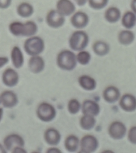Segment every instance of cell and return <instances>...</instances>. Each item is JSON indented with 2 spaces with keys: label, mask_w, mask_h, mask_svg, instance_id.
Masks as SVG:
<instances>
[{
  "label": "cell",
  "mask_w": 136,
  "mask_h": 153,
  "mask_svg": "<svg viewBox=\"0 0 136 153\" xmlns=\"http://www.w3.org/2000/svg\"><path fill=\"white\" fill-rule=\"evenodd\" d=\"M76 56L72 51L64 50L58 54L57 63L58 67L64 70H73L77 65Z\"/></svg>",
  "instance_id": "cell-1"
},
{
  "label": "cell",
  "mask_w": 136,
  "mask_h": 153,
  "mask_svg": "<svg viewBox=\"0 0 136 153\" xmlns=\"http://www.w3.org/2000/svg\"><path fill=\"white\" fill-rule=\"evenodd\" d=\"M45 42L40 37L32 36L25 42V51L28 55L32 56H39L45 49Z\"/></svg>",
  "instance_id": "cell-2"
},
{
  "label": "cell",
  "mask_w": 136,
  "mask_h": 153,
  "mask_svg": "<svg viewBox=\"0 0 136 153\" xmlns=\"http://www.w3.org/2000/svg\"><path fill=\"white\" fill-rule=\"evenodd\" d=\"M89 41V37L86 32L83 31H77L71 35L69 44L73 50L81 51L86 48Z\"/></svg>",
  "instance_id": "cell-3"
},
{
  "label": "cell",
  "mask_w": 136,
  "mask_h": 153,
  "mask_svg": "<svg viewBox=\"0 0 136 153\" xmlns=\"http://www.w3.org/2000/svg\"><path fill=\"white\" fill-rule=\"evenodd\" d=\"M38 118L45 122H51L56 117V111L52 105L46 102L39 105L37 110Z\"/></svg>",
  "instance_id": "cell-4"
},
{
  "label": "cell",
  "mask_w": 136,
  "mask_h": 153,
  "mask_svg": "<svg viewBox=\"0 0 136 153\" xmlns=\"http://www.w3.org/2000/svg\"><path fill=\"white\" fill-rule=\"evenodd\" d=\"M82 152L91 153L95 152L98 147L97 139L92 135H86L82 137L80 142Z\"/></svg>",
  "instance_id": "cell-5"
},
{
  "label": "cell",
  "mask_w": 136,
  "mask_h": 153,
  "mask_svg": "<svg viewBox=\"0 0 136 153\" xmlns=\"http://www.w3.org/2000/svg\"><path fill=\"white\" fill-rule=\"evenodd\" d=\"M46 22L52 28H57L61 27L65 22L64 16L57 10H52L48 14L46 18Z\"/></svg>",
  "instance_id": "cell-6"
},
{
  "label": "cell",
  "mask_w": 136,
  "mask_h": 153,
  "mask_svg": "<svg viewBox=\"0 0 136 153\" xmlns=\"http://www.w3.org/2000/svg\"><path fill=\"white\" fill-rule=\"evenodd\" d=\"M126 126L121 122L116 121L110 126L109 132L111 137L115 140H120L126 134Z\"/></svg>",
  "instance_id": "cell-7"
},
{
  "label": "cell",
  "mask_w": 136,
  "mask_h": 153,
  "mask_svg": "<svg viewBox=\"0 0 136 153\" xmlns=\"http://www.w3.org/2000/svg\"><path fill=\"white\" fill-rule=\"evenodd\" d=\"M4 147L6 150L12 151L16 147H23L25 145V141L22 137L16 134L9 135L4 138Z\"/></svg>",
  "instance_id": "cell-8"
},
{
  "label": "cell",
  "mask_w": 136,
  "mask_h": 153,
  "mask_svg": "<svg viewBox=\"0 0 136 153\" xmlns=\"http://www.w3.org/2000/svg\"><path fill=\"white\" fill-rule=\"evenodd\" d=\"M0 101L6 108H11L17 105L18 99L17 96L11 91H5L0 96Z\"/></svg>",
  "instance_id": "cell-9"
},
{
  "label": "cell",
  "mask_w": 136,
  "mask_h": 153,
  "mask_svg": "<svg viewBox=\"0 0 136 153\" xmlns=\"http://www.w3.org/2000/svg\"><path fill=\"white\" fill-rule=\"evenodd\" d=\"M2 79L3 83L7 87H14L18 83L19 75L13 69L9 68L3 72Z\"/></svg>",
  "instance_id": "cell-10"
},
{
  "label": "cell",
  "mask_w": 136,
  "mask_h": 153,
  "mask_svg": "<svg viewBox=\"0 0 136 153\" xmlns=\"http://www.w3.org/2000/svg\"><path fill=\"white\" fill-rule=\"evenodd\" d=\"M89 17L85 13L78 12L73 16L71 19V22L72 26L78 29L84 28L89 23Z\"/></svg>",
  "instance_id": "cell-11"
},
{
  "label": "cell",
  "mask_w": 136,
  "mask_h": 153,
  "mask_svg": "<svg viewBox=\"0 0 136 153\" xmlns=\"http://www.w3.org/2000/svg\"><path fill=\"white\" fill-rule=\"evenodd\" d=\"M57 9L63 16H68L74 12L76 7L70 0H59L57 4Z\"/></svg>",
  "instance_id": "cell-12"
},
{
  "label": "cell",
  "mask_w": 136,
  "mask_h": 153,
  "mask_svg": "<svg viewBox=\"0 0 136 153\" xmlns=\"http://www.w3.org/2000/svg\"><path fill=\"white\" fill-rule=\"evenodd\" d=\"M100 110L98 104L93 100H85L82 105V111L84 115L95 117L99 114Z\"/></svg>",
  "instance_id": "cell-13"
},
{
  "label": "cell",
  "mask_w": 136,
  "mask_h": 153,
  "mask_svg": "<svg viewBox=\"0 0 136 153\" xmlns=\"http://www.w3.org/2000/svg\"><path fill=\"white\" fill-rule=\"evenodd\" d=\"M119 105L120 107L126 112H132L136 108L135 98L131 94H125L120 99Z\"/></svg>",
  "instance_id": "cell-14"
},
{
  "label": "cell",
  "mask_w": 136,
  "mask_h": 153,
  "mask_svg": "<svg viewBox=\"0 0 136 153\" xmlns=\"http://www.w3.org/2000/svg\"><path fill=\"white\" fill-rule=\"evenodd\" d=\"M30 70L34 74H39L42 71L45 67L43 59L39 56H32L28 62Z\"/></svg>",
  "instance_id": "cell-15"
},
{
  "label": "cell",
  "mask_w": 136,
  "mask_h": 153,
  "mask_svg": "<svg viewBox=\"0 0 136 153\" xmlns=\"http://www.w3.org/2000/svg\"><path fill=\"white\" fill-rule=\"evenodd\" d=\"M45 138L46 143L51 146H56L60 142L61 135L55 129L49 128L45 131Z\"/></svg>",
  "instance_id": "cell-16"
},
{
  "label": "cell",
  "mask_w": 136,
  "mask_h": 153,
  "mask_svg": "<svg viewBox=\"0 0 136 153\" xmlns=\"http://www.w3.org/2000/svg\"><path fill=\"white\" fill-rule=\"evenodd\" d=\"M120 94V91L117 88L113 86H110L104 91L103 97L106 102L111 103L119 100Z\"/></svg>",
  "instance_id": "cell-17"
},
{
  "label": "cell",
  "mask_w": 136,
  "mask_h": 153,
  "mask_svg": "<svg viewBox=\"0 0 136 153\" xmlns=\"http://www.w3.org/2000/svg\"><path fill=\"white\" fill-rule=\"evenodd\" d=\"M11 57L13 65L16 68L22 67L24 62V58L22 51L17 46L14 47L12 50Z\"/></svg>",
  "instance_id": "cell-18"
},
{
  "label": "cell",
  "mask_w": 136,
  "mask_h": 153,
  "mask_svg": "<svg viewBox=\"0 0 136 153\" xmlns=\"http://www.w3.org/2000/svg\"><path fill=\"white\" fill-rule=\"evenodd\" d=\"M79 82L80 85L86 90H93L96 87V82L95 80L88 75L81 76L79 79Z\"/></svg>",
  "instance_id": "cell-19"
},
{
  "label": "cell",
  "mask_w": 136,
  "mask_h": 153,
  "mask_svg": "<svg viewBox=\"0 0 136 153\" xmlns=\"http://www.w3.org/2000/svg\"><path fill=\"white\" fill-rule=\"evenodd\" d=\"M121 13L120 10L116 7H112L106 11L105 18L106 20L111 23L117 22L120 18Z\"/></svg>",
  "instance_id": "cell-20"
},
{
  "label": "cell",
  "mask_w": 136,
  "mask_h": 153,
  "mask_svg": "<svg viewBox=\"0 0 136 153\" xmlns=\"http://www.w3.org/2000/svg\"><path fill=\"white\" fill-rule=\"evenodd\" d=\"M135 34L131 31L125 30L121 31L118 36L119 42L123 45H129L134 40Z\"/></svg>",
  "instance_id": "cell-21"
},
{
  "label": "cell",
  "mask_w": 136,
  "mask_h": 153,
  "mask_svg": "<svg viewBox=\"0 0 136 153\" xmlns=\"http://www.w3.org/2000/svg\"><path fill=\"white\" fill-rule=\"evenodd\" d=\"M17 12L19 15L22 17H29L34 13V8L29 3L23 2L18 7Z\"/></svg>",
  "instance_id": "cell-22"
},
{
  "label": "cell",
  "mask_w": 136,
  "mask_h": 153,
  "mask_svg": "<svg viewBox=\"0 0 136 153\" xmlns=\"http://www.w3.org/2000/svg\"><path fill=\"white\" fill-rule=\"evenodd\" d=\"M136 21V15L135 13L131 11H128L123 16L122 24L125 28L131 29L135 25Z\"/></svg>",
  "instance_id": "cell-23"
},
{
  "label": "cell",
  "mask_w": 136,
  "mask_h": 153,
  "mask_svg": "<svg viewBox=\"0 0 136 153\" xmlns=\"http://www.w3.org/2000/svg\"><path fill=\"white\" fill-rule=\"evenodd\" d=\"M93 49L94 53L99 56H104L107 55L110 50L108 44L103 41H97L94 43Z\"/></svg>",
  "instance_id": "cell-24"
},
{
  "label": "cell",
  "mask_w": 136,
  "mask_h": 153,
  "mask_svg": "<svg viewBox=\"0 0 136 153\" xmlns=\"http://www.w3.org/2000/svg\"><path fill=\"white\" fill-rule=\"evenodd\" d=\"M80 141L78 137L71 135L67 137L65 141V149L70 152H74L78 149Z\"/></svg>",
  "instance_id": "cell-25"
},
{
  "label": "cell",
  "mask_w": 136,
  "mask_h": 153,
  "mask_svg": "<svg viewBox=\"0 0 136 153\" xmlns=\"http://www.w3.org/2000/svg\"><path fill=\"white\" fill-rule=\"evenodd\" d=\"M38 30L37 26L34 22L28 21L23 23V33L22 36L32 37L36 33Z\"/></svg>",
  "instance_id": "cell-26"
},
{
  "label": "cell",
  "mask_w": 136,
  "mask_h": 153,
  "mask_svg": "<svg viewBox=\"0 0 136 153\" xmlns=\"http://www.w3.org/2000/svg\"><path fill=\"white\" fill-rule=\"evenodd\" d=\"M96 120L92 116L84 115L81 118L80 124L81 127L85 130H91L95 126Z\"/></svg>",
  "instance_id": "cell-27"
},
{
  "label": "cell",
  "mask_w": 136,
  "mask_h": 153,
  "mask_svg": "<svg viewBox=\"0 0 136 153\" xmlns=\"http://www.w3.org/2000/svg\"><path fill=\"white\" fill-rule=\"evenodd\" d=\"M23 23L15 22L12 23L9 26V30L13 35L22 36L23 33Z\"/></svg>",
  "instance_id": "cell-28"
},
{
  "label": "cell",
  "mask_w": 136,
  "mask_h": 153,
  "mask_svg": "<svg viewBox=\"0 0 136 153\" xmlns=\"http://www.w3.org/2000/svg\"><path fill=\"white\" fill-rule=\"evenodd\" d=\"M76 59L80 64L82 65H86L89 63L91 59V56L90 53L85 51H80L77 56Z\"/></svg>",
  "instance_id": "cell-29"
},
{
  "label": "cell",
  "mask_w": 136,
  "mask_h": 153,
  "mask_svg": "<svg viewBox=\"0 0 136 153\" xmlns=\"http://www.w3.org/2000/svg\"><path fill=\"white\" fill-rule=\"evenodd\" d=\"M80 108V104L76 99L70 100L68 104V110L71 114H74L78 113Z\"/></svg>",
  "instance_id": "cell-30"
},
{
  "label": "cell",
  "mask_w": 136,
  "mask_h": 153,
  "mask_svg": "<svg viewBox=\"0 0 136 153\" xmlns=\"http://www.w3.org/2000/svg\"><path fill=\"white\" fill-rule=\"evenodd\" d=\"M109 0H88L89 5L95 10L102 9L108 4Z\"/></svg>",
  "instance_id": "cell-31"
},
{
  "label": "cell",
  "mask_w": 136,
  "mask_h": 153,
  "mask_svg": "<svg viewBox=\"0 0 136 153\" xmlns=\"http://www.w3.org/2000/svg\"><path fill=\"white\" fill-rule=\"evenodd\" d=\"M136 128L135 126L131 128L129 131L128 138L129 140L132 143L136 144Z\"/></svg>",
  "instance_id": "cell-32"
},
{
  "label": "cell",
  "mask_w": 136,
  "mask_h": 153,
  "mask_svg": "<svg viewBox=\"0 0 136 153\" xmlns=\"http://www.w3.org/2000/svg\"><path fill=\"white\" fill-rule=\"evenodd\" d=\"M12 0H0V8L6 9L10 7Z\"/></svg>",
  "instance_id": "cell-33"
},
{
  "label": "cell",
  "mask_w": 136,
  "mask_h": 153,
  "mask_svg": "<svg viewBox=\"0 0 136 153\" xmlns=\"http://www.w3.org/2000/svg\"><path fill=\"white\" fill-rule=\"evenodd\" d=\"M12 152L15 153H25L27 152L25 150V149H23V147H16L13 149Z\"/></svg>",
  "instance_id": "cell-34"
},
{
  "label": "cell",
  "mask_w": 136,
  "mask_h": 153,
  "mask_svg": "<svg viewBox=\"0 0 136 153\" xmlns=\"http://www.w3.org/2000/svg\"><path fill=\"white\" fill-rule=\"evenodd\" d=\"M9 62V59L7 57H0V68L5 65Z\"/></svg>",
  "instance_id": "cell-35"
},
{
  "label": "cell",
  "mask_w": 136,
  "mask_h": 153,
  "mask_svg": "<svg viewBox=\"0 0 136 153\" xmlns=\"http://www.w3.org/2000/svg\"><path fill=\"white\" fill-rule=\"evenodd\" d=\"M79 6L84 5L86 3L87 0H74Z\"/></svg>",
  "instance_id": "cell-36"
},
{
  "label": "cell",
  "mask_w": 136,
  "mask_h": 153,
  "mask_svg": "<svg viewBox=\"0 0 136 153\" xmlns=\"http://www.w3.org/2000/svg\"><path fill=\"white\" fill-rule=\"evenodd\" d=\"M47 153H61L59 149L56 148H51L48 150Z\"/></svg>",
  "instance_id": "cell-37"
},
{
  "label": "cell",
  "mask_w": 136,
  "mask_h": 153,
  "mask_svg": "<svg viewBox=\"0 0 136 153\" xmlns=\"http://www.w3.org/2000/svg\"><path fill=\"white\" fill-rule=\"evenodd\" d=\"M7 152L6 149L4 146H3L2 145L0 144V153H6Z\"/></svg>",
  "instance_id": "cell-38"
},
{
  "label": "cell",
  "mask_w": 136,
  "mask_h": 153,
  "mask_svg": "<svg viewBox=\"0 0 136 153\" xmlns=\"http://www.w3.org/2000/svg\"><path fill=\"white\" fill-rule=\"evenodd\" d=\"M131 7H132V9L134 10L135 13V10L136 9V0H133L132 1Z\"/></svg>",
  "instance_id": "cell-39"
},
{
  "label": "cell",
  "mask_w": 136,
  "mask_h": 153,
  "mask_svg": "<svg viewBox=\"0 0 136 153\" xmlns=\"http://www.w3.org/2000/svg\"><path fill=\"white\" fill-rule=\"evenodd\" d=\"M3 114V110L2 108H0V122L1 120Z\"/></svg>",
  "instance_id": "cell-40"
},
{
  "label": "cell",
  "mask_w": 136,
  "mask_h": 153,
  "mask_svg": "<svg viewBox=\"0 0 136 153\" xmlns=\"http://www.w3.org/2000/svg\"><path fill=\"white\" fill-rule=\"evenodd\" d=\"M0 103H1V101H0Z\"/></svg>",
  "instance_id": "cell-41"
}]
</instances>
